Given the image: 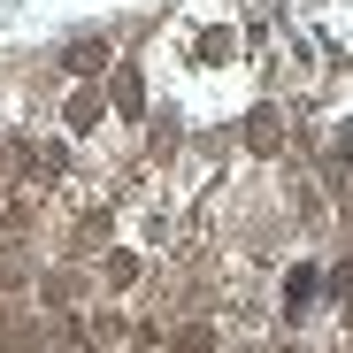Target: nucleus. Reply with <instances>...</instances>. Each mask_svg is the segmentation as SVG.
I'll list each match as a JSON object with an SVG mask.
<instances>
[{
    "label": "nucleus",
    "instance_id": "6e6552de",
    "mask_svg": "<svg viewBox=\"0 0 353 353\" xmlns=\"http://www.w3.org/2000/svg\"><path fill=\"white\" fill-rule=\"evenodd\" d=\"M100 62H108V46H70V70H85V77H92Z\"/></svg>",
    "mask_w": 353,
    "mask_h": 353
},
{
    "label": "nucleus",
    "instance_id": "423d86ee",
    "mask_svg": "<svg viewBox=\"0 0 353 353\" xmlns=\"http://www.w3.org/2000/svg\"><path fill=\"white\" fill-rule=\"evenodd\" d=\"M276 139H284V123H276V108H254V115H246V146H254V154L269 161V154H276Z\"/></svg>",
    "mask_w": 353,
    "mask_h": 353
},
{
    "label": "nucleus",
    "instance_id": "f03ea898",
    "mask_svg": "<svg viewBox=\"0 0 353 353\" xmlns=\"http://www.w3.org/2000/svg\"><path fill=\"white\" fill-rule=\"evenodd\" d=\"M16 154H23V176H31V185H54V176L70 169V146H62V139H23Z\"/></svg>",
    "mask_w": 353,
    "mask_h": 353
},
{
    "label": "nucleus",
    "instance_id": "7ed1b4c3",
    "mask_svg": "<svg viewBox=\"0 0 353 353\" xmlns=\"http://www.w3.org/2000/svg\"><path fill=\"white\" fill-rule=\"evenodd\" d=\"M161 353H223V330H215V323H176V330L161 338Z\"/></svg>",
    "mask_w": 353,
    "mask_h": 353
},
{
    "label": "nucleus",
    "instance_id": "20e7f679",
    "mask_svg": "<svg viewBox=\"0 0 353 353\" xmlns=\"http://www.w3.org/2000/svg\"><path fill=\"white\" fill-rule=\"evenodd\" d=\"M139 269H146V261H139L131 246H115V254H100V284H108V292H131V284H139Z\"/></svg>",
    "mask_w": 353,
    "mask_h": 353
},
{
    "label": "nucleus",
    "instance_id": "0eeeda50",
    "mask_svg": "<svg viewBox=\"0 0 353 353\" xmlns=\"http://www.w3.org/2000/svg\"><path fill=\"white\" fill-rule=\"evenodd\" d=\"M108 100L123 108V115H139V108H146V100H139V70H131V62H123V70L108 77Z\"/></svg>",
    "mask_w": 353,
    "mask_h": 353
},
{
    "label": "nucleus",
    "instance_id": "f257e3e1",
    "mask_svg": "<svg viewBox=\"0 0 353 353\" xmlns=\"http://www.w3.org/2000/svg\"><path fill=\"white\" fill-rule=\"evenodd\" d=\"M315 300H323V276H315L307 261H292V269L276 276V307H284V315H307Z\"/></svg>",
    "mask_w": 353,
    "mask_h": 353
},
{
    "label": "nucleus",
    "instance_id": "1a4fd4ad",
    "mask_svg": "<svg viewBox=\"0 0 353 353\" xmlns=\"http://www.w3.org/2000/svg\"><path fill=\"white\" fill-rule=\"evenodd\" d=\"M77 353H100V345H77Z\"/></svg>",
    "mask_w": 353,
    "mask_h": 353
},
{
    "label": "nucleus",
    "instance_id": "39448f33",
    "mask_svg": "<svg viewBox=\"0 0 353 353\" xmlns=\"http://www.w3.org/2000/svg\"><path fill=\"white\" fill-rule=\"evenodd\" d=\"M100 100H108V92H92V85H77V92H70V108H62V123H70L77 139H85V131L100 123Z\"/></svg>",
    "mask_w": 353,
    "mask_h": 353
}]
</instances>
